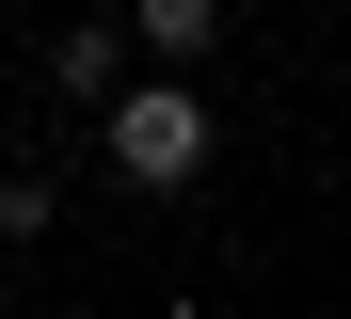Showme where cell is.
Segmentation results:
<instances>
[{
    "instance_id": "cell-4",
    "label": "cell",
    "mask_w": 351,
    "mask_h": 319,
    "mask_svg": "<svg viewBox=\"0 0 351 319\" xmlns=\"http://www.w3.org/2000/svg\"><path fill=\"white\" fill-rule=\"evenodd\" d=\"M48 224H64V176H48V160H16V144H0V255H32Z\"/></svg>"
},
{
    "instance_id": "cell-7",
    "label": "cell",
    "mask_w": 351,
    "mask_h": 319,
    "mask_svg": "<svg viewBox=\"0 0 351 319\" xmlns=\"http://www.w3.org/2000/svg\"><path fill=\"white\" fill-rule=\"evenodd\" d=\"M0 16H32V0H0Z\"/></svg>"
},
{
    "instance_id": "cell-5",
    "label": "cell",
    "mask_w": 351,
    "mask_h": 319,
    "mask_svg": "<svg viewBox=\"0 0 351 319\" xmlns=\"http://www.w3.org/2000/svg\"><path fill=\"white\" fill-rule=\"evenodd\" d=\"M0 303H16V255H0Z\"/></svg>"
},
{
    "instance_id": "cell-6",
    "label": "cell",
    "mask_w": 351,
    "mask_h": 319,
    "mask_svg": "<svg viewBox=\"0 0 351 319\" xmlns=\"http://www.w3.org/2000/svg\"><path fill=\"white\" fill-rule=\"evenodd\" d=\"M0 144H16V112H0Z\"/></svg>"
},
{
    "instance_id": "cell-3",
    "label": "cell",
    "mask_w": 351,
    "mask_h": 319,
    "mask_svg": "<svg viewBox=\"0 0 351 319\" xmlns=\"http://www.w3.org/2000/svg\"><path fill=\"white\" fill-rule=\"evenodd\" d=\"M128 48L144 64H208L223 48V0H128Z\"/></svg>"
},
{
    "instance_id": "cell-1",
    "label": "cell",
    "mask_w": 351,
    "mask_h": 319,
    "mask_svg": "<svg viewBox=\"0 0 351 319\" xmlns=\"http://www.w3.org/2000/svg\"><path fill=\"white\" fill-rule=\"evenodd\" d=\"M96 144H112V191H192L223 160V112L192 96V64H160V80H112L96 96Z\"/></svg>"
},
{
    "instance_id": "cell-2",
    "label": "cell",
    "mask_w": 351,
    "mask_h": 319,
    "mask_svg": "<svg viewBox=\"0 0 351 319\" xmlns=\"http://www.w3.org/2000/svg\"><path fill=\"white\" fill-rule=\"evenodd\" d=\"M128 64H144V48H128V16H64V32H48V96H64V112H96Z\"/></svg>"
}]
</instances>
